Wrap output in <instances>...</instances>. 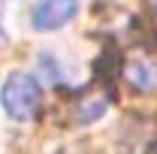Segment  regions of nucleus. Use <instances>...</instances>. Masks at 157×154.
<instances>
[{"label":"nucleus","instance_id":"20e7f679","mask_svg":"<svg viewBox=\"0 0 157 154\" xmlns=\"http://www.w3.org/2000/svg\"><path fill=\"white\" fill-rule=\"evenodd\" d=\"M106 106H109L106 97H91V100H85L82 106H76V121L78 124H91V121H97V118L106 112Z\"/></svg>","mask_w":157,"mask_h":154},{"label":"nucleus","instance_id":"f257e3e1","mask_svg":"<svg viewBox=\"0 0 157 154\" xmlns=\"http://www.w3.org/2000/svg\"><path fill=\"white\" fill-rule=\"evenodd\" d=\"M0 103H3L6 115L12 118V121H33L39 115V106H42V91H39V85H36L33 76L12 73V76L3 82Z\"/></svg>","mask_w":157,"mask_h":154},{"label":"nucleus","instance_id":"7ed1b4c3","mask_svg":"<svg viewBox=\"0 0 157 154\" xmlns=\"http://www.w3.org/2000/svg\"><path fill=\"white\" fill-rule=\"evenodd\" d=\"M124 76L136 91H154L157 88V70L151 64H127Z\"/></svg>","mask_w":157,"mask_h":154},{"label":"nucleus","instance_id":"f03ea898","mask_svg":"<svg viewBox=\"0 0 157 154\" xmlns=\"http://www.w3.org/2000/svg\"><path fill=\"white\" fill-rule=\"evenodd\" d=\"M78 12V0H39L33 6V27L36 30H58Z\"/></svg>","mask_w":157,"mask_h":154},{"label":"nucleus","instance_id":"39448f33","mask_svg":"<svg viewBox=\"0 0 157 154\" xmlns=\"http://www.w3.org/2000/svg\"><path fill=\"white\" fill-rule=\"evenodd\" d=\"M151 6H154V9H157V0H151Z\"/></svg>","mask_w":157,"mask_h":154}]
</instances>
